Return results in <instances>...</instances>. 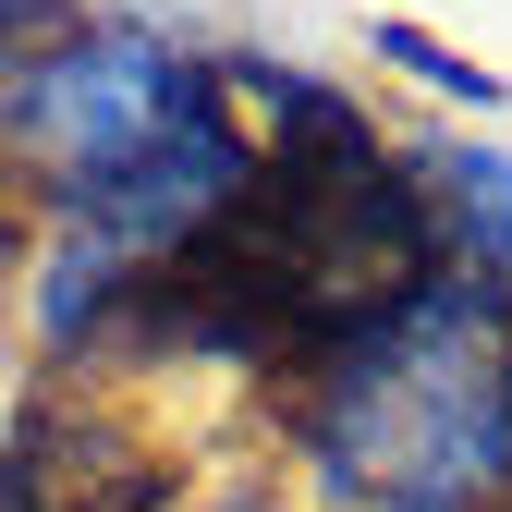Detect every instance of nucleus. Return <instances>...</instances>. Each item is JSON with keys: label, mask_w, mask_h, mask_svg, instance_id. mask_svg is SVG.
Here are the masks:
<instances>
[{"label": "nucleus", "mask_w": 512, "mask_h": 512, "mask_svg": "<svg viewBox=\"0 0 512 512\" xmlns=\"http://www.w3.org/2000/svg\"><path fill=\"white\" fill-rule=\"evenodd\" d=\"M305 512H512V293L415 269L293 366Z\"/></svg>", "instance_id": "nucleus-1"}, {"label": "nucleus", "mask_w": 512, "mask_h": 512, "mask_svg": "<svg viewBox=\"0 0 512 512\" xmlns=\"http://www.w3.org/2000/svg\"><path fill=\"white\" fill-rule=\"evenodd\" d=\"M378 49H391V61H403L415 86H439L452 110H500V74H476V61H452L439 37H415V25H378Z\"/></svg>", "instance_id": "nucleus-2"}]
</instances>
